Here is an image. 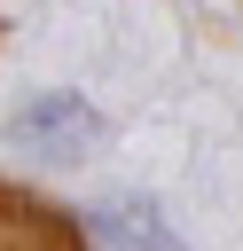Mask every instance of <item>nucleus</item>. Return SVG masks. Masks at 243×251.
Segmentation results:
<instances>
[{
	"mask_svg": "<svg viewBox=\"0 0 243 251\" xmlns=\"http://www.w3.org/2000/svg\"><path fill=\"white\" fill-rule=\"evenodd\" d=\"M0 141L16 157H39V165H78L110 141V118L86 102V94H63V86H39L24 94L8 118H0Z\"/></svg>",
	"mask_w": 243,
	"mask_h": 251,
	"instance_id": "1",
	"label": "nucleus"
},
{
	"mask_svg": "<svg viewBox=\"0 0 243 251\" xmlns=\"http://www.w3.org/2000/svg\"><path fill=\"white\" fill-rule=\"evenodd\" d=\"M86 227H94L102 251H188V243L172 235V220H165L149 196H110V204L86 212Z\"/></svg>",
	"mask_w": 243,
	"mask_h": 251,
	"instance_id": "2",
	"label": "nucleus"
},
{
	"mask_svg": "<svg viewBox=\"0 0 243 251\" xmlns=\"http://www.w3.org/2000/svg\"><path fill=\"white\" fill-rule=\"evenodd\" d=\"M0 251H78V227L24 188H0Z\"/></svg>",
	"mask_w": 243,
	"mask_h": 251,
	"instance_id": "3",
	"label": "nucleus"
}]
</instances>
